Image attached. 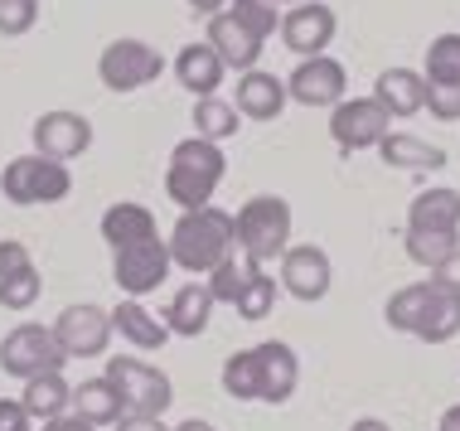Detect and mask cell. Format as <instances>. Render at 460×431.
<instances>
[{
  "label": "cell",
  "instance_id": "cell-1",
  "mask_svg": "<svg viewBox=\"0 0 460 431\" xmlns=\"http://www.w3.org/2000/svg\"><path fill=\"white\" fill-rule=\"evenodd\" d=\"M165 248H170V262H175L180 272H204L208 277L223 257L238 252V242H233V214H223L214 204L184 208L180 224L170 228Z\"/></svg>",
  "mask_w": 460,
  "mask_h": 431
},
{
  "label": "cell",
  "instance_id": "cell-2",
  "mask_svg": "<svg viewBox=\"0 0 460 431\" xmlns=\"http://www.w3.org/2000/svg\"><path fill=\"white\" fill-rule=\"evenodd\" d=\"M223 175H228V155L218 151V141L190 136L170 151L165 194L180 208H204V204H214V189L223 184Z\"/></svg>",
  "mask_w": 460,
  "mask_h": 431
},
{
  "label": "cell",
  "instance_id": "cell-3",
  "mask_svg": "<svg viewBox=\"0 0 460 431\" xmlns=\"http://www.w3.org/2000/svg\"><path fill=\"white\" fill-rule=\"evenodd\" d=\"M233 242L252 262H271L291 248V204L281 194H252L233 218Z\"/></svg>",
  "mask_w": 460,
  "mask_h": 431
},
{
  "label": "cell",
  "instance_id": "cell-4",
  "mask_svg": "<svg viewBox=\"0 0 460 431\" xmlns=\"http://www.w3.org/2000/svg\"><path fill=\"white\" fill-rule=\"evenodd\" d=\"M0 194L20 208H34V204H58L73 194V175L64 160H49V155H15L0 175Z\"/></svg>",
  "mask_w": 460,
  "mask_h": 431
},
{
  "label": "cell",
  "instance_id": "cell-5",
  "mask_svg": "<svg viewBox=\"0 0 460 431\" xmlns=\"http://www.w3.org/2000/svg\"><path fill=\"white\" fill-rule=\"evenodd\" d=\"M107 378L121 398V412H131V417H165V408L175 402L170 378L146 359H111Z\"/></svg>",
  "mask_w": 460,
  "mask_h": 431
},
{
  "label": "cell",
  "instance_id": "cell-6",
  "mask_svg": "<svg viewBox=\"0 0 460 431\" xmlns=\"http://www.w3.org/2000/svg\"><path fill=\"white\" fill-rule=\"evenodd\" d=\"M165 73V54L151 48L146 40H111L97 58V78L107 92H136Z\"/></svg>",
  "mask_w": 460,
  "mask_h": 431
},
{
  "label": "cell",
  "instance_id": "cell-7",
  "mask_svg": "<svg viewBox=\"0 0 460 431\" xmlns=\"http://www.w3.org/2000/svg\"><path fill=\"white\" fill-rule=\"evenodd\" d=\"M64 364H68V354L58 349V339L49 325L24 320V325H15L0 339V368H5L10 378H34V374H49V368H64Z\"/></svg>",
  "mask_w": 460,
  "mask_h": 431
},
{
  "label": "cell",
  "instance_id": "cell-8",
  "mask_svg": "<svg viewBox=\"0 0 460 431\" xmlns=\"http://www.w3.org/2000/svg\"><path fill=\"white\" fill-rule=\"evenodd\" d=\"M170 248L160 242V233L155 238H141V242H127V248H111V281H117L127 295H151L160 281L170 277Z\"/></svg>",
  "mask_w": 460,
  "mask_h": 431
},
{
  "label": "cell",
  "instance_id": "cell-9",
  "mask_svg": "<svg viewBox=\"0 0 460 431\" xmlns=\"http://www.w3.org/2000/svg\"><path fill=\"white\" fill-rule=\"evenodd\" d=\"M388 131H393V117L373 97H344V102L330 107V136L340 151H368Z\"/></svg>",
  "mask_w": 460,
  "mask_h": 431
},
{
  "label": "cell",
  "instance_id": "cell-10",
  "mask_svg": "<svg viewBox=\"0 0 460 431\" xmlns=\"http://www.w3.org/2000/svg\"><path fill=\"white\" fill-rule=\"evenodd\" d=\"M49 330H54L58 349L68 359H102L111 344V315L102 305H68V311H58V320Z\"/></svg>",
  "mask_w": 460,
  "mask_h": 431
},
{
  "label": "cell",
  "instance_id": "cell-11",
  "mask_svg": "<svg viewBox=\"0 0 460 431\" xmlns=\"http://www.w3.org/2000/svg\"><path fill=\"white\" fill-rule=\"evenodd\" d=\"M344 92H349V78H344V64L330 54L301 58L291 68V78H286V97L301 107H334L344 102Z\"/></svg>",
  "mask_w": 460,
  "mask_h": 431
},
{
  "label": "cell",
  "instance_id": "cell-12",
  "mask_svg": "<svg viewBox=\"0 0 460 431\" xmlns=\"http://www.w3.org/2000/svg\"><path fill=\"white\" fill-rule=\"evenodd\" d=\"M281 286L296 295V301H325L334 286V267L330 252L315 248V242H301V248H286L281 252Z\"/></svg>",
  "mask_w": 460,
  "mask_h": 431
},
{
  "label": "cell",
  "instance_id": "cell-13",
  "mask_svg": "<svg viewBox=\"0 0 460 431\" xmlns=\"http://www.w3.org/2000/svg\"><path fill=\"white\" fill-rule=\"evenodd\" d=\"M277 30H281V44L291 48V54L315 58V54H325L330 40H334V10L320 5V0H301V5H291L281 15Z\"/></svg>",
  "mask_w": 460,
  "mask_h": 431
},
{
  "label": "cell",
  "instance_id": "cell-14",
  "mask_svg": "<svg viewBox=\"0 0 460 431\" xmlns=\"http://www.w3.org/2000/svg\"><path fill=\"white\" fill-rule=\"evenodd\" d=\"M296 383H301V359H296L291 344L281 339L257 344V402L281 408V402H291Z\"/></svg>",
  "mask_w": 460,
  "mask_h": 431
},
{
  "label": "cell",
  "instance_id": "cell-15",
  "mask_svg": "<svg viewBox=\"0 0 460 431\" xmlns=\"http://www.w3.org/2000/svg\"><path fill=\"white\" fill-rule=\"evenodd\" d=\"M93 145V121L78 117V112H44L34 121V151L49 155V160H68L83 155Z\"/></svg>",
  "mask_w": 460,
  "mask_h": 431
},
{
  "label": "cell",
  "instance_id": "cell-16",
  "mask_svg": "<svg viewBox=\"0 0 460 431\" xmlns=\"http://www.w3.org/2000/svg\"><path fill=\"white\" fill-rule=\"evenodd\" d=\"M208 48L223 58V68H238V73H247V68H257V58H262V44L267 40H257L247 24L233 15V10H218V15H208Z\"/></svg>",
  "mask_w": 460,
  "mask_h": 431
},
{
  "label": "cell",
  "instance_id": "cell-17",
  "mask_svg": "<svg viewBox=\"0 0 460 431\" xmlns=\"http://www.w3.org/2000/svg\"><path fill=\"white\" fill-rule=\"evenodd\" d=\"M214 291L204 286V281H190V286H180L175 291V301L165 305V330L170 335H180V339H199L208 330V320H214Z\"/></svg>",
  "mask_w": 460,
  "mask_h": 431
},
{
  "label": "cell",
  "instance_id": "cell-18",
  "mask_svg": "<svg viewBox=\"0 0 460 431\" xmlns=\"http://www.w3.org/2000/svg\"><path fill=\"white\" fill-rule=\"evenodd\" d=\"M175 78H180L184 92L214 97L223 88V78H228V68H223V58L208 48V40H199V44H184L175 54Z\"/></svg>",
  "mask_w": 460,
  "mask_h": 431
},
{
  "label": "cell",
  "instance_id": "cell-19",
  "mask_svg": "<svg viewBox=\"0 0 460 431\" xmlns=\"http://www.w3.org/2000/svg\"><path fill=\"white\" fill-rule=\"evenodd\" d=\"M238 112L247 121H277L281 107H286V78L277 73H262V68H247L238 78Z\"/></svg>",
  "mask_w": 460,
  "mask_h": 431
},
{
  "label": "cell",
  "instance_id": "cell-20",
  "mask_svg": "<svg viewBox=\"0 0 460 431\" xmlns=\"http://www.w3.org/2000/svg\"><path fill=\"white\" fill-rule=\"evenodd\" d=\"M373 151L383 155V165L412 170V175H431V170L446 165V151H441V145L421 141V136H412V131H388V136L373 145Z\"/></svg>",
  "mask_w": 460,
  "mask_h": 431
},
{
  "label": "cell",
  "instance_id": "cell-21",
  "mask_svg": "<svg viewBox=\"0 0 460 431\" xmlns=\"http://www.w3.org/2000/svg\"><path fill=\"white\" fill-rule=\"evenodd\" d=\"M111 335H121L131 349H165V344H170L165 320L151 315L141 301H136V295H127V301L111 311Z\"/></svg>",
  "mask_w": 460,
  "mask_h": 431
},
{
  "label": "cell",
  "instance_id": "cell-22",
  "mask_svg": "<svg viewBox=\"0 0 460 431\" xmlns=\"http://www.w3.org/2000/svg\"><path fill=\"white\" fill-rule=\"evenodd\" d=\"M20 408L30 412L34 422H49V417L68 412V408H73V383L64 378V368H49V374H34V378H24Z\"/></svg>",
  "mask_w": 460,
  "mask_h": 431
},
{
  "label": "cell",
  "instance_id": "cell-23",
  "mask_svg": "<svg viewBox=\"0 0 460 431\" xmlns=\"http://www.w3.org/2000/svg\"><path fill=\"white\" fill-rule=\"evenodd\" d=\"M421 88H427L421 73H412V68H383L378 83H373V102H378L388 117H412V112H421Z\"/></svg>",
  "mask_w": 460,
  "mask_h": 431
},
{
  "label": "cell",
  "instance_id": "cell-24",
  "mask_svg": "<svg viewBox=\"0 0 460 431\" xmlns=\"http://www.w3.org/2000/svg\"><path fill=\"white\" fill-rule=\"evenodd\" d=\"M407 228L427 233H460V189H421L407 204Z\"/></svg>",
  "mask_w": 460,
  "mask_h": 431
},
{
  "label": "cell",
  "instance_id": "cell-25",
  "mask_svg": "<svg viewBox=\"0 0 460 431\" xmlns=\"http://www.w3.org/2000/svg\"><path fill=\"white\" fill-rule=\"evenodd\" d=\"M155 214L146 204H131V199H121V204H111L107 214H102V238H107V248H127V242H141V238H155Z\"/></svg>",
  "mask_w": 460,
  "mask_h": 431
},
{
  "label": "cell",
  "instance_id": "cell-26",
  "mask_svg": "<svg viewBox=\"0 0 460 431\" xmlns=\"http://www.w3.org/2000/svg\"><path fill=\"white\" fill-rule=\"evenodd\" d=\"M431 286H437V281H431ZM456 335H460V291L437 286V291H431V301H427V315H421V325H417V339L446 344Z\"/></svg>",
  "mask_w": 460,
  "mask_h": 431
},
{
  "label": "cell",
  "instance_id": "cell-27",
  "mask_svg": "<svg viewBox=\"0 0 460 431\" xmlns=\"http://www.w3.org/2000/svg\"><path fill=\"white\" fill-rule=\"evenodd\" d=\"M73 412L83 417V422H93V427H111L121 417V398H117V388H111V378H88V383H78L73 388Z\"/></svg>",
  "mask_w": 460,
  "mask_h": 431
},
{
  "label": "cell",
  "instance_id": "cell-28",
  "mask_svg": "<svg viewBox=\"0 0 460 431\" xmlns=\"http://www.w3.org/2000/svg\"><path fill=\"white\" fill-rule=\"evenodd\" d=\"M431 281H412V286H402V291H393L388 295V305H383V320L397 330V335H417V325H421V315H427V301H431Z\"/></svg>",
  "mask_w": 460,
  "mask_h": 431
},
{
  "label": "cell",
  "instance_id": "cell-29",
  "mask_svg": "<svg viewBox=\"0 0 460 431\" xmlns=\"http://www.w3.org/2000/svg\"><path fill=\"white\" fill-rule=\"evenodd\" d=\"M238 121L243 112L233 102H223V97H194V136H204V141H228V136H238Z\"/></svg>",
  "mask_w": 460,
  "mask_h": 431
},
{
  "label": "cell",
  "instance_id": "cell-30",
  "mask_svg": "<svg viewBox=\"0 0 460 431\" xmlns=\"http://www.w3.org/2000/svg\"><path fill=\"white\" fill-rule=\"evenodd\" d=\"M257 267H262V262H252V257H238V252H233V257H223V262L214 267V272H208V281H204V286L214 291V301L233 305V301H238V295H243L247 277H252Z\"/></svg>",
  "mask_w": 460,
  "mask_h": 431
},
{
  "label": "cell",
  "instance_id": "cell-31",
  "mask_svg": "<svg viewBox=\"0 0 460 431\" xmlns=\"http://www.w3.org/2000/svg\"><path fill=\"white\" fill-rule=\"evenodd\" d=\"M460 248V238L456 233H427V228H407V257H412L417 267H441L446 257H451Z\"/></svg>",
  "mask_w": 460,
  "mask_h": 431
},
{
  "label": "cell",
  "instance_id": "cell-32",
  "mask_svg": "<svg viewBox=\"0 0 460 431\" xmlns=\"http://www.w3.org/2000/svg\"><path fill=\"white\" fill-rule=\"evenodd\" d=\"M223 392L238 402H257V349H238L223 364Z\"/></svg>",
  "mask_w": 460,
  "mask_h": 431
},
{
  "label": "cell",
  "instance_id": "cell-33",
  "mask_svg": "<svg viewBox=\"0 0 460 431\" xmlns=\"http://www.w3.org/2000/svg\"><path fill=\"white\" fill-rule=\"evenodd\" d=\"M271 305H277V281H271L262 267H257V272L247 277L243 295L233 301V311H238L243 320H267V315H271Z\"/></svg>",
  "mask_w": 460,
  "mask_h": 431
},
{
  "label": "cell",
  "instance_id": "cell-34",
  "mask_svg": "<svg viewBox=\"0 0 460 431\" xmlns=\"http://www.w3.org/2000/svg\"><path fill=\"white\" fill-rule=\"evenodd\" d=\"M427 83H460V34H441L427 48Z\"/></svg>",
  "mask_w": 460,
  "mask_h": 431
},
{
  "label": "cell",
  "instance_id": "cell-35",
  "mask_svg": "<svg viewBox=\"0 0 460 431\" xmlns=\"http://www.w3.org/2000/svg\"><path fill=\"white\" fill-rule=\"evenodd\" d=\"M40 291H44L40 267H24V272L0 277V305H5V311H30V305L40 301Z\"/></svg>",
  "mask_w": 460,
  "mask_h": 431
},
{
  "label": "cell",
  "instance_id": "cell-36",
  "mask_svg": "<svg viewBox=\"0 0 460 431\" xmlns=\"http://www.w3.org/2000/svg\"><path fill=\"white\" fill-rule=\"evenodd\" d=\"M228 10L257 34V40H271V34H277V24H281L271 0H228Z\"/></svg>",
  "mask_w": 460,
  "mask_h": 431
},
{
  "label": "cell",
  "instance_id": "cell-37",
  "mask_svg": "<svg viewBox=\"0 0 460 431\" xmlns=\"http://www.w3.org/2000/svg\"><path fill=\"white\" fill-rule=\"evenodd\" d=\"M34 20H40V0H0V34L5 40L30 34Z\"/></svg>",
  "mask_w": 460,
  "mask_h": 431
},
{
  "label": "cell",
  "instance_id": "cell-38",
  "mask_svg": "<svg viewBox=\"0 0 460 431\" xmlns=\"http://www.w3.org/2000/svg\"><path fill=\"white\" fill-rule=\"evenodd\" d=\"M421 107L437 121H460V83H427L421 88Z\"/></svg>",
  "mask_w": 460,
  "mask_h": 431
},
{
  "label": "cell",
  "instance_id": "cell-39",
  "mask_svg": "<svg viewBox=\"0 0 460 431\" xmlns=\"http://www.w3.org/2000/svg\"><path fill=\"white\" fill-rule=\"evenodd\" d=\"M24 267H34L30 248H24L20 238H5V242H0V277H10V272H24Z\"/></svg>",
  "mask_w": 460,
  "mask_h": 431
},
{
  "label": "cell",
  "instance_id": "cell-40",
  "mask_svg": "<svg viewBox=\"0 0 460 431\" xmlns=\"http://www.w3.org/2000/svg\"><path fill=\"white\" fill-rule=\"evenodd\" d=\"M0 431H34V417L20 408V402L0 398Z\"/></svg>",
  "mask_w": 460,
  "mask_h": 431
},
{
  "label": "cell",
  "instance_id": "cell-41",
  "mask_svg": "<svg viewBox=\"0 0 460 431\" xmlns=\"http://www.w3.org/2000/svg\"><path fill=\"white\" fill-rule=\"evenodd\" d=\"M431 281H437V286H446V291H460V248L446 257L441 267H431Z\"/></svg>",
  "mask_w": 460,
  "mask_h": 431
},
{
  "label": "cell",
  "instance_id": "cell-42",
  "mask_svg": "<svg viewBox=\"0 0 460 431\" xmlns=\"http://www.w3.org/2000/svg\"><path fill=\"white\" fill-rule=\"evenodd\" d=\"M117 431H170L160 417H131V412H121L117 417Z\"/></svg>",
  "mask_w": 460,
  "mask_h": 431
},
{
  "label": "cell",
  "instance_id": "cell-43",
  "mask_svg": "<svg viewBox=\"0 0 460 431\" xmlns=\"http://www.w3.org/2000/svg\"><path fill=\"white\" fill-rule=\"evenodd\" d=\"M44 431H93V422H83L78 412H58V417H49Z\"/></svg>",
  "mask_w": 460,
  "mask_h": 431
},
{
  "label": "cell",
  "instance_id": "cell-44",
  "mask_svg": "<svg viewBox=\"0 0 460 431\" xmlns=\"http://www.w3.org/2000/svg\"><path fill=\"white\" fill-rule=\"evenodd\" d=\"M194 15H218V10H228V0H190Z\"/></svg>",
  "mask_w": 460,
  "mask_h": 431
},
{
  "label": "cell",
  "instance_id": "cell-45",
  "mask_svg": "<svg viewBox=\"0 0 460 431\" xmlns=\"http://www.w3.org/2000/svg\"><path fill=\"white\" fill-rule=\"evenodd\" d=\"M437 431H460V402H456V408H446L441 412V427Z\"/></svg>",
  "mask_w": 460,
  "mask_h": 431
},
{
  "label": "cell",
  "instance_id": "cell-46",
  "mask_svg": "<svg viewBox=\"0 0 460 431\" xmlns=\"http://www.w3.org/2000/svg\"><path fill=\"white\" fill-rule=\"evenodd\" d=\"M349 431H393V427H388V422H378V417H358Z\"/></svg>",
  "mask_w": 460,
  "mask_h": 431
},
{
  "label": "cell",
  "instance_id": "cell-47",
  "mask_svg": "<svg viewBox=\"0 0 460 431\" xmlns=\"http://www.w3.org/2000/svg\"><path fill=\"white\" fill-rule=\"evenodd\" d=\"M170 431H214V427L199 422V417H190V422H180V427H170Z\"/></svg>",
  "mask_w": 460,
  "mask_h": 431
},
{
  "label": "cell",
  "instance_id": "cell-48",
  "mask_svg": "<svg viewBox=\"0 0 460 431\" xmlns=\"http://www.w3.org/2000/svg\"><path fill=\"white\" fill-rule=\"evenodd\" d=\"M271 5H301V0H271Z\"/></svg>",
  "mask_w": 460,
  "mask_h": 431
}]
</instances>
